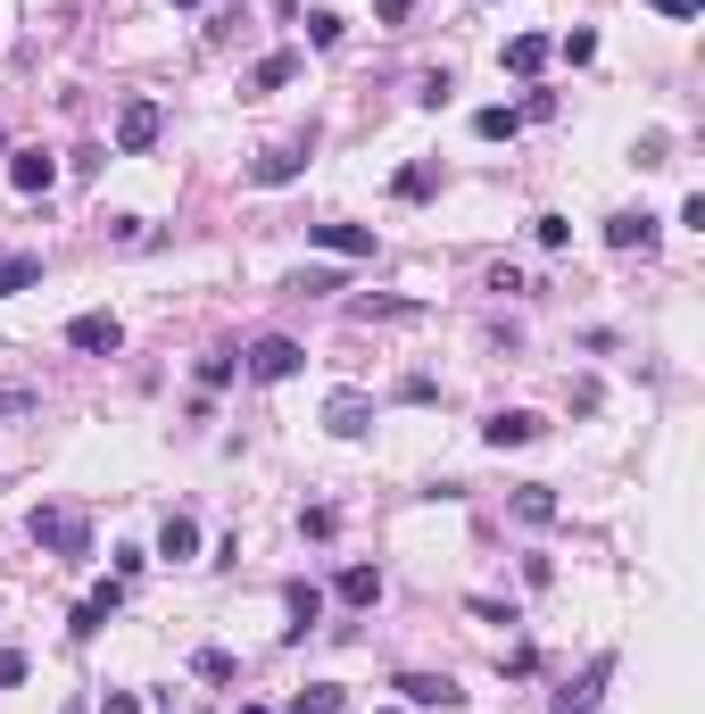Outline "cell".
<instances>
[{"instance_id": "6da1fadb", "label": "cell", "mask_w": 705, "mask_h": 714, "mask_svg": "<svg viewBox=\"0 0 705 714\" xmlns=\"http://www.w3.org/2000/svg\"><path fill=\"white\" fill-rule=\"evenodd\" d=\"M25 532H34V548H51V557H92V524H83V507H34L25 515Z\"/></svg>"}, {"instance_id": "7a4b0ae2", "label": "cell", "mask_w": 705, "mask_h": 714, "mask_svg": "<svg viewBox=\"0 0 705 714\" xmlns=\"http://www.w3.org/2000/svg\"><path fill=\"white\" fill-rule=\"evenodd\" d=\"M242 366H249V382H291L299 366H307V349H299L291 333H258V341L242 349Z\"/></svg>"}, {"instance_id": "3957f363", "label": "cell", "mask_w": 705, "mask_h": 714, "mask_svg": "<svg viewBox=\"0 0 705 714\" xmlns=\"http://www.w3.org/2000/svg\"><path fill=\"white\" fill-rule=\"evenodd\" d=\"M158 133H167V109H158V100H125V109H116V150L125 158H142Z\"/></svg>"}, {"instance_id": "277c9868", "label": "cell", "mask_w": 705, "mask_h": 714, "mask_svg": "<svg viewBox=\"0 0 705 714\" xmlns=\"http://www.w3.org/2000/svg\"><path fill=\"white\" fill-rule=\"evenodd\" d=\"M67 349H83V357H116V349H125V324H116L109 308H92V316H75V324H67Z\"/></svg>"}, {"instance_id": "5b68a950", "label": "cell", "mask_w": 705, "mask_h": 714, "mask_svg": "<svg viewBox=\"0 0 705 714\" xmlns=\"http://www.w3.org/2000/svg\"><path fill=\"white\" fill-rule=\"evenodd\" d=\"M390 690H399V698H407V706L415 714H424V706H465V690H457V681H448V673H399V681H390Z\"/></svg>"}, {"instance_id": "8992f818", "label": "cell", "mask_w": 705, "mask_h": 714, "mask_svg": "<svg viewBox=\"0 0 705 714\" xmlns=\"http://www.w3.org/2000/svg\"><path fill=\"white\" fill-rule=\"evenodd\" d=\"M539 433H548V424H539L531 408H499V415L482 424V440H490V449H531Z\"/></svg>"}, {"instance_id": "52a82bcc", "label": "cell", "mask_w": 705, "mask_h": 714, "mask_svg": "<svg viewBox=\"0 0 705 714\" xmlns=\"http://www.w3.org/2000/svg\"><path fill=\"white\" fill-rule=\"evenodd\" d=\"M366 424H373V399H366V391H333V399H324V433L357 440Z\"/></svg>"}, {"instance_id": "ba28073f", "label": "cell", "mask_w": 705, "mask_h": 714, "mask_svg": "<svg viewBox=\"0 0 705 714\" xmlns=\"http://www.w3.org/2000/svg\"><path fill=\"white\" fill-rule=\"evenodd\" d=\"M656 233H664V225H656L648 208H623V216H606V249H656Z\"/></svg>"}, {"instance_id": "9c48e42d", "label": "cell", "mask_w": 705, "mask_h": 714, "mask_svg": "<svg viewBox=\"0 0 705 714\" xmlns=\"http://www.w3.org/2000/svg\"><path fill=\"white\" fill-rule=\"evenodd\" d=\"M116 606H125V582H100V590H92V599H83V606H75V615H67V632H75V639H92V632H100V623H109V615H116Z\"/></svg>"}, {"instance_id": "30bf717a", "label": "cell", "mask_w": 705, "mask_h": 714, "mask_svg": "<svg viewBox=\"0 0 705 714\" xmlns=\"http://www.w3.org/2000/svg\"><path fill=\"white\" fill-rule=\"evenodd\" d=\"M9 183H18L25 200H42V191L58 183V158H42V150H9Z\"/></svg>"}, {"instance_id": "8fae6325", "label": "cell", "mask_w": 705, "mask_h": 714, "mask_svg": "<svg viewBox=\"0 0 705 714\" xmlns=\"http://www.w3.org/2000/svg\"><path fill=\"white\" fill-rule=\"evenodd\" d=\"M307 242L333 249V258H373V233L366 225H307Z\"/></svg>"}, {"instance_id": "7c38bea8", "label": "cell", "mask_w": 705, "mask_h": 714, "mask_svg": "<svg viewBox=\"0 0 705 714\" xmlns=\"http://www.w3.org/2000/svg\"><path fill=\"white\" fill-rule=\"evenodd\" d=\"M282 606H291V623H282V632L307 639V632H316V615H324V590H316V582H291V590H282Z\"/></svg>"}, {"instance_id": "4fadbf2b", "label": "cell", "mask_w": 705, "mask_h": 714, "mask_svg": "<svg viewBox=\"0 0 705 714\" xmlns=\"http://www.w3.org/2000/svg\"><path fill=\"white\" fill-rule=\"evenodd\" d=\"M158 557H167V565H183V557H200V524H191V515H183V507H175V515H167V524H158Z\"/></svg>"}, {"instance_id": "5bb4252c", "label": "cell", "mask_w": 705, "mask_h": 714, "mask_svg": "<svg viewBox=\"0 0 705 714\" xmlns=\"http://www.w3.org/2000/svg\"><path fill=\"white\" fill-rule=\"evenodd\" d=\"M299 167H307V150H299V142H282V150H266L258 167H249V183H258V191H275V183H291Z\"/></svg>"}, {"instance_id": "9a60e30c", "label": "cell", "mask_w": 705, "mask_h": 714, "mask_svg": "<svg viewBox=\"0 0 705 714\" xmlns=\"http://www.w3.org/2000/svg\"><path fill=\"white\" fill-rule=\"evenodd\" d=\"M390 191H399V200H432V191H440V158H407V167L390 175Z\"/></svg>"}, {"instance_id": "2e32d148", "label": "cell", "mask_w": 705, "mask_h": 714, "mask_svg": "<svg viewBox=\"0 0 705 714\" xmlns=\"http://www.w3.org/2000/svg\"><path fill=\"white\" fill-rule=\"evenodd\" d=\"M291 76H299V51H275V58H258V67L242 76V92H282Z\"/></svg>"}, {"instance_id": "e0dca14e", "label": "cell", "mask_w": 705, "mask_h": 714, "mask_svg": "<svg viewBox=\"0 0 705 714\" xmlns=\"http://www.w3.org/2000/svg\"><path fill=\"white\" fill-rule=\"evenodd\" d=\"M34 282H42L34 249H9V258H0V300H18V291H34Z\"/></svg>"}, {"instance_id": "ac0fdd59", "label": "cell", "mask_w": 705, "mask_h": 714, "mask_svg": "<svg viewBox=\"0 0 705 714\" xmlns=\"http://www.w3.org/2000/svg\"><path fill=\"white\" fill-rule=\"evenodd\" d=\"M340 606H373V599H382V573H373V565H340Z\"/></svg>"}, {"instance_id": "d6986e66", "label": "cell", "mask_w": 705, "mask_h": 714, "mask_svg": "<svg viewBox=\"0 0 705 714\" xmlns=\"http://www.w3.org/2000/svg\"><path fill=\"white\" fill-rule=\"evenodd\" d=\"M499 58H506V76H539V67H548V42H539V34H515Z\"/></svg>"}, {"instance_id": "ffe728a7", "label": "cell", "mask_w": 705, "mask_h": 714, "mask_svg": "<svg viewBox=\"0 0 705 714\" xmlns=\"http://www.w3.org/2000/svg\"><path fill=\"white\" fill-rule=\"evenodd\" d=\"M349 706V690H340V681H307V690L291 698V714H340Z\"/></svg>"}, {"instance_id": "44dd1931", "label": "cell", "mask_w": 705, "mask_h": 714, "mask_svg": "<svg viewBox=\"0 0 705 714\" xmlns=\"http://www.w3.org/2000/svg\"><path fill=\"white\" fill-rule=\"evenodd\" d=\"M473 133H482V142H515V133H523V109H506V100H499V109H473Z\"/></svg>"}, {"instance_id": "7402d4cb", "label": "cell", "mask_w": 705, "mask_h": 714, "mask_svg": "<svg viewBox=\"0 0 705 714\" xmlns=\"http://www.w3.org/2000/svg\"><path fill=\"white\" fill-rule=\"evenodd\" d=\"M515 515H523V524H557V490H548V482H523V490H515Z\"/></svg>"}, {"instance_id": "603a6c76", "label": "cell", "mask_w": 705, "mask_h": 714, "mask_svg": "<svg viewBox=\"0 0 705 714\" xmlns=\"http://www.w3.org/2000/svg\"><path fill=\"white\" fill-rule=\"evenodd\" d=\"M557 58H564V67H590V58H597V34H590V25H573V34L557 42Z\"/></svg>"}, {"instance_id": "cb8c5ba5", "label": "cell", "mask_w": 705, "mask_h": 714, "mask_svg": "<svg viewBox=\"0 0 705 714\" xmlns=\"http://www.w3.org/2000/svg\"><path fill=\"white\" fill-rule=\"evenodd\" d=\"M191 673H200V681H233V657H224V648H200V657H191Z\"/></svg>"}, {"instance_id": "d4e9b609", "label": "cell", "mask_w": 705, "mask_h": 714, "mask_svg": "<svg viewBox=\"0 0 705 714\" xmlns=\"http://www.w3.org/2000/svg\"><path fill=\"white\" fill-rule=\"evenodd\" d=\"M307 42H316V51H333V42H340V18H333V9H316V18H307Z\"/></svg>"}, {"instance_id": "484cf974", "label": "cell", "mask_w": 705, "mask_h": 714, "mask_svg": "<svg viewBox=\"0 0 705 714\" xmlns=\"http://www.w3.org/2000/svg\"><path fill=\"white\" fill-rule=\"evenodd\" d=\"M233 382V357H200V391H224Z\"/></svg>"}, {"instance_id": "4316f807", "label": "cell", "mask_w": 705, "mask_h": 714, "mask_svg": "<svg viewBox=\"0 0 705 714\" xmlns=\"http://www.w3.org/2000/svg\"><path fill=\"white\" fill-rule=\"evenodd\" d=\"M531 233H539V249H564V242H573V225H564V216H539Z\"/></svg>"}, {"instance_id": "83f0119b", "label": "cell", "mask_w": 705, "mask_h": 714, "mask_svg": "<svg viewBox=\"0 0 705 714\" xmlns=\"http://www.w3.org/2000/svg\"><path fill=\"white\" fill-rule=\"evenodd\" d=\"M25 681V648H0V690H18Z\"/></svg>"}, {"instance_id": "f1b7e54d", "label": "cell", "mask_w": 705, "mask_h": 714, "mask_svg": "<svg viewBox=\"0 0 705 714\" xmlns=\"http://www.w3.org/2000/svg\"><path fill=\"white\" fill-rule=\"evenodd\" d=\"M100 714H142V698H133V690H109V698H100Z\"/></svg>"}, {"instance_id": "f546056e", "label": "cell", "mask_w": 705, "mask_h": 714, "mask_svg": "<svg viewBox=\"0 0 705 714\" xmlns=\"http://www.w3.org/2000/svg\"><path fill=\"white\" fill-rule=\"evenodd\" d=\"M648 9H656V18H697L705 0H648Z\"/></svg>"}, {"instance_id": "4dcf8cb0", "label": "cell", "mask_w": 705, "mask_h": 714, "mask_svg": "<svg viewBox=\"0 0 705 714\" xmlns=\"http://www.w3.org/2000/svg\"><path fill=\"white\" fill-rule=\"evenodd\" d=\"M407 9H415V0H373V18H382V25H399Z\"/></svg>"}, {"instance_id": "1f68e13d", "label": "cell", "mask_w": 705, "mask_h": 714, "mask_svg": "<svg viewBox=\"0 0 705 714\" xmlns=\"http://www.w3.org/2000/svg\"><path fill=\"white\" fill-rule=\"evenodd\" d=\"M242 714H275V706H258V698H249V706H242Z\"/></svg>"}, {"instance_id": "d6a6232c", "label": "cell", "mask_w": 705, "mask_h": 714, "mask_svg": "<svg viewBox=\"0 0 705 714\" xmlns=\"http://www.w3.org/2000/svg\"><path fill=\"white\" fill-rule=\"evenodd\" d=\"M373 714H407V706H373Z\"/></svg>"}, {"instance_id": "836d02e7", "label": "cell", "mask_w": 705, "mask_h": 714, "mask_svg": "<svg viewBox=\"0 0 705 714\" xmlns=\"http://www.w3.org/2000/svg\"><path fill=\"white\" fill-rule=\"evenodd\" d=\"M175 9H200V0H175Z\"/></svg>"}, {"instance_id": "e575fe53", "label": "cell", "mask_w": 705, "mask_h": 714, "mask_svg": "<svg viewBox=\"0 0 705 714\" xmlns=\"http://www.w3.org/2000/svg\"><path fill=\"white\" fill-rule=\"evenodd\" d=\"M0 142H9V133H0Z\"/></svg>"}, {"instance_id": "d590c367", "label": "cell", "mask_w": 705, "mask_h": 714, "mask_svg": "<svg viewBox=\"0 0 705 714\" xmlns=\"http://www.w3.org/2000/svg\"><path fill=\"white\" fill-rule=\"evenodd\" d=\"M557 714H564V706H557Z\"/></svg>"}]
</instances>
